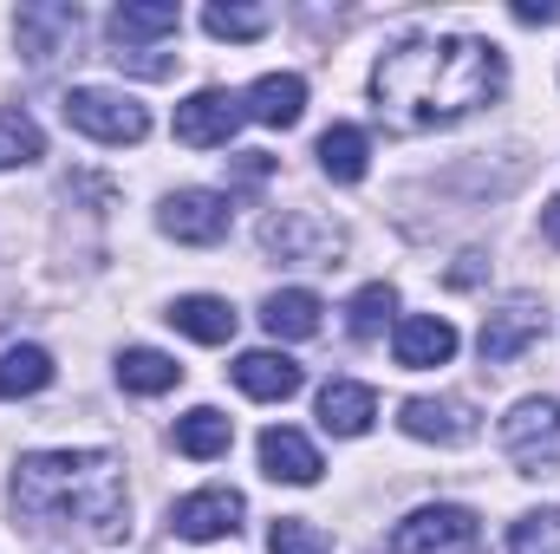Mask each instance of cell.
Instances as JSON below:
<instances>
[{"label":"cell","mask_w":560,"mask_h":554,"mask_svg":"<svg viewBox=\"0 0 560 554\" xmlns=\"http://www.w3.org/2000/svg\"><path fill=\"white\" fill-rule=\"evenodd\" d=\"M268 554H332V542H326L313 522H300V516H280L275 529H268Z\"/></svg>","instance_id":"cell-28"},{"label":"cell","mask_w":560,"mask_h":554,"mask_svg":"<svg viewBox=\"0 0 560 554\" xmlns=\"http://www.w3.org/2000/svg\"><path fill=\"white\" fill-rule=\"evenodd\" d=\"M118 385L138 392V399H156V392H176V385H183V366H176L170 353H156V346H131V353L118 359Z\"/></svg>","instance_id":"cell-21"},{"label":"cell","mask_w":560,"mask_h":554,"mask_svg":"<svg viewBox=\"0 0 560 554\" xmlns=\"http://www.w3.org/2000/svg\"><path fill=\"white\" fill-rule=\"evenodd\" d=\"M541 235L560 249V196H555V203H541Z\"/></svg>","instance_id":"cell-33"},{"label":"cell","mask_w":560,"mask_h":554,"mask_svg":"<svg viewBox=\"0 0 560 554\" xmlns=\"http://www.w3.org/2000/svg\"><path fill=\"white\" fill-rule=\"evenodd\" d=\"M372 417H378L372 385H359V379H332V385H319V424H326L332 437H365Z\"/></svg>","instance_id":"cell-16"},{"label":"cell","mask_w":560,"mask_h":554,"mask_svg":"<svg viewBox=\"0 0 560 554\" xmlns=\"http://www.w3.org/2000/svg\"><path fill=\"white\" fill-rule=\"evenodd\" d=\"M560 542V509H541V516H522L509 529V549L515 554H548Z\"/></svg>","instance_id":"cell-29"},{"label":"cell","mask_w":560,"mask_h":554,"mask_svg":"<svg viewBox=\"0 0 560 554\" xmlns=\"http://www.w3.org/2000/svg\"><path fill=\"white\" fill-rule=\"evenodd\" d=\"M319 293H306V287H280L261 300V326L275 333V339H313L319 333Z\"/></svg>","instance_id":"cell-19"},{"label":"cell","mask_w":560,"mask_h":554,"mask_svg":"<svg viewBox=\"0 0 560 554\" xmlns=\"http://www.w3.org/2000/svg\"><path fill=\"white\" fill-rule=\"evenodd\" d=\"M202 26L215 33V39H261L268 33V7H202Z\"/></svg>","instance_id":"cell-27"},{"label":"cell","mask_w":560,"mask_h":554,"mask_svg":"<svg viewBox=\"0 0 560 554\" xmlns=\"http://www.w3.org/2000/svg\"><path fill=\"white\" fill-rule=\"evenodd\" d=\"M79 7H66V0H33V7H20V20H13V33H20V53L33 59V66H52L59 53H72L79 46Z\"/></svg>","instance_id":"cell-9"},{"label":"cell","mask_w":560,"mask_h":554,"mask_svg":"<svg viewBox=\"0 0 560 554\" xmlns=\"http://www.w3.org/2000/svg\"><path fill=\"white\" fill-rule=\"evenodd\" d=\"M229 222H235V209H229L222 189H176V196H163V209H156V229H163L170 242H189V249H215V242L229 235Z\"/></svg>","instance_id":"cell-7"},{"label":"cell","mask_w":560,"mask_h":554,"mask_svg":"<svg viewBox=\"0 0 560 554\" xmlns=\"http://www.w3.org/2000/svg\"><path fill=\"white\" fill-rule=\"evenodd\" d=\"M398 424H405V437H418V443L456 450V443L476 437V405H469V399H405Z\"/></svg>","instance_id":"cell-12"},{"label":"cell","mask_w":560,"mask_h":554,"mask_svg":"<svg viewBox=\"0 0 560 554\" xmlns=\"http://www.w3.org/2000/svg\"><path fill=\"white\" fill-rule=\"evenodd\" d=\"M509 85V59L489 39L469 33H436V39H405L372 66V99L392 125L405 131H436L456 125L482 105H495Z\"/></svg>","instance_id":"cell-1"},{"label":"cell","mask_w":560,"mask_h":554,"mask_svg":"<svg viewBox=\"0 0 560 554\" xmlns=\"http://www.w3.org/2000/svg\"><path fill=\"white\" fill-rule=\"evenodd\" d=\"M541 333H548V307L522 293V300H509V307H495V313L482 320L476 346H482V359H489V366H509V359H522Z\"/></svg>","instance_id":"cell-10"},{"label":"cell","mask_w":560,"mask_h":554,"mask_svg":"<svg viewBox=\"0 0 560 554\" xmlns=\"http://www.w3.org/2000/svg\"><path fill=\"white\" fill-rule=\"evenodd\" d=\"M365 163H372V143H365L359 125H332V131H319V170H326L332 183H359Z\"/></svg>","instance_id":"cell-24"},{"label":"cell","mask_w":560,"mask_h":554,"mask_svg":"<svg viewBox=\"0 0 560 554\" xmlns=\"http://www.w3.org/2000/svg\"><path fill=\"white\" fill-rule=\"evenodd\" d=\"M52 385V353L46 346H7L0 353V399H33Z\"/></svg>","instance_id":"cell-23"},{"label":"cell","mask_w":560,"mask_h":554,"mask_svg":"<svg viewBox=\"0 0 560 554\" xmlns=\"http://www.w3.org/2000/svg\"><path fill=\"white\" fill-rule=\"evenodd\" d=\"M176 26H183L176 0H125V7L112 13V46H131V39H163V33H176Z\"/></svg>","instance_id":"cell-22"},{"label":"cell","mask_w":560,"mask_h":554,"mask_svg":"<svg viewBox=\"0 0 560 554\" xmlns=\"http://www.w3.org/2000/svg\"><path fill=\"white\" fill-rule=\"evenodd\" d=\"M476 542H482L476 509H463V503H430V509L405 516V522L392 529L385 554H469Z\"/></svg>","instance_id":"cell-6"},{"label":"cell","mask_w":560,"mask_h":554,"mask_svg":"<svg viewBox=\"0 0 560 554\" xmlns=\"http://www.w3.org/2000/svg\"><path fill=\"white\" fill-rule=\"evenodd\" d=\"M229 443H235V424L215 412V405H196V412L176 417V450L183 457L209 463V457H229Z\"/></svg>","instance_id":"cell-20"},{"label":"cell","mask_w":560,"mask_h":554,"mask_svg":"<svg viewBox=\"0 0 560 554\" xmlns=\"http://www.w3.org/2000/svg\"><path fill=\"white\" fill-rule=\"evenodd\" d=\"M242 118H248V105L235 99V92H189L183 105H176V143H189V150H215V143H229L242 131Z\"/></svg>","instance_id":"cell-8"},{"label":"cell","mask_w":560,"mask_h":554,"mask_svg":"<svg viewBox=\"0 0 560 554\" xmlns=\"http://www.w3.org/2000/svg\"><path fill=\"white\" fill-rule=\"evenodd\" d=\"M261 470L275 476V483H293V489H306V483H319V450L293 430V424H268L261 430Z\"/></svg>","instance_id":"cell-14"},{"label":"cell","mask_w":560,"mask_h":554,"mask_svg":"<svg viewBox=\"0 0 560 554\" xmlns=\"http://www.w3.org/2000/svg\"><path fill=\"white\" fill-rule=\"evenodd\" d=\"M515 20H522V26H555L560 7L555 0H541V7H535V0H515Z\"/></svg>","instance_id":"cell-31"},{"label":"cell","mask_w":560,"mask_h":554,"mask_svg":"<svg viewBox=\"0 0 560 554\" xmlns=\"http://www.w3.org/2000/svg\"><path fill=\"white\" fill-rule=\"evenodd\" d=\"M163 320H170L176 333H189L196 346H229V339H235V307L215 300V293H183Z\"/></svg>","instance_id":"cell-17"},{"label":"cell","mask_w":560,"mask_h":554,"mask_svg":"<svg viewBox=\"0 0 560 554\" xmlns=\"http://www.w3.org/2000/svg\"><path fill=\"white\" fill-rule=\"evenodd\" d=\"M502 450L522 476H555L560 470V399H522L502 417Z\"/></svg>","instance_id":"cell-5"},{"label":"cell","mask_w":560,"mask_h":554,"mask_svg":"<svg viewBox=\"0 0 560 554\" xmlns=\"http://www.w3.org/2000/svg\"><path fill=\"white\" fill-rule=\"evenodd\" d=\"M46 157V138H39V125L26 118V112H0V170H20V163H39Z\"/></svg>","instance_id":"cell-26"},{"label":"cell","mask_w":560,"mask_h":554,"mask_svg":"<svg viewBox=\"0 0 560 554\" xmlns=\"http://www.w3.org/2000/svg\"><path fill=\"white\" fill-rule=\"evenodd\" d=\"M392 313H398V293H392L385 280H372V287H359V293L346 300V333H352V339H378V333L392 326Z\"/></svg>","instance_id":"cell-25"},{"label":"cell","mask_w":560,"mask_h":554,"mask_svg":"<svg viewBox=\"0 0 560 554\" xmlns=\"http://www.w3.org/2000/svg\"><path fill=\"white\" fill-rule=\"evenodd\" d=\"M13 516L46 529V522H92L98 542H118L131 529V496H125V470L112 450H39L20 457L13 470Z\"/></svg>","instance_id":"cell-2"},{"label":"cell","mask_w":560,"mask_h":554,"mask_svg":"<svg viewBox=\"0 0 560 554\" xmlns=\"http://www.w3.org/2000/svg\"><path fill=\"white\" fill-rule=\"evenodd\" d=\"M242 489H229V483H215V489H196V496H183L176 509H170V529L183 535V542H222V535H235L242 529Z\"/></svg>","instance_id":"cell-11"},{"label":"cell","mask_w":560,"mask_h":554,"mask_svg":"<svg viewBox=\"0 0 560 554\" xmlns=\"http://www.w3.org/2000/svg\"><path fill=\"white\" fill-rule=\"evenodd\" d=\"M235 170H242L248 183H261V176L275 170V157H261V150H242V157H235Z\"/></svg>","instance_id":"cell-32"},{"label":"cell","mask_w":560,"mask_h":554,"mask_svg":"<svg viewBox=\"0 0 560 554\" xmlns=\"http://www.w3.org/2000/svg\"><path fill=\"white\" fill-rule=\"evenodd\" d=\"M456 326L450 320H436V313H405L398 326H392V353H398V366L405 372H430V366H450L456 359Z\"/></svg>","instance_id":"cell-13"},{"label":"cell","mask_w":560,"mask_h":554,"mask_svg":"<svg viewBox=\"0 0 560 554\" xmlns=\"http://www.w3.org/2000/svg\"><path fill=\"white\" fill-rule=\"evenodd\" d=\"M261 249L280 255V262H293V268H339L346 229L326 222V216H313V209H280V216L261 222Z\"/></svg>","instance_id":"cell-3"},{"label":"cell","mask_w":560,"mask_h":554,"mask_svg":"<svg viewBox=\"0 0 560 554\" xmlns=\"http://www.w3.org/2000/svg\"><path fill=\"white\" fill-rule=\"evenodd\" d=\"M112 59H118L125 72H138V79H170V72H176V59H170V53H143V46H118Z\"/></svg>","instance_id":"cell-30"},{"label":"cell","mask_w":560,"mask_h":554,"mask_svg":"<svg viewBox=\"0 0 560 554\" xmlns=\"http://www.w3.org/2000/svg\"><path fill=\"white\" fill-rule=\"evenodd\" d=\"M242 105H248L255 125H268V131H293L300 112H306V79H300V72H268V79L248 85Z\"/></svg>","instance_id":"cell-15"},{"label":"cell","mask_w":560,"mask_h":554,"mask_svg":"<svg viewBox=\"0 0 560 554\" xmlns=\"http://www.w3.org/2000/svg\"><path fill=\"white\" fill-rule=\"evenodd\" d=\"M235 385H242L248 399H268V405H275V399H293V392L306 385V372H300L287 353H268V346H261V353H242V359H235Z\"/></svg>","instance_id":"cell-18"},{"label":"cell","mask_w":560,"mask_h":554,"mask_svg":"<svg viewBox=\"0 0 560 554\" xmlns=\"http://www.w3.org/2000/svg\"><path fill=\"white\" fill-rule=\"evenodd\" d=\"M66 125L98 143H143L150 138V112L131 92H105V85H72L66 92Z\"/></svg>","instance_id":"cell-4"}]
</instances>
